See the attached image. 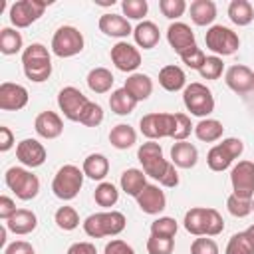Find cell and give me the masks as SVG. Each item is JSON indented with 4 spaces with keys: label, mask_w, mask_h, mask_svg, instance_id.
<instances>
[{
    "label": "cell",
    "mask_w": 254,
    "mask_h": 254,
    "mask_svg": "<svg viewBox=\"0 0 254 254\" xmlns=\"http://www.w3.org/2000/svg\"><path fill=\"white\" fill-rule=\"evenodd\" d=\"M34 129L44 139H56V137L62 135L64 123H62V117L56 111H42L34 121Z\"/></svg>",
    "instance_id": "obj_21"
},
{
    "label": "cell",
    "mask_w": 254,
    "mask_h": 254,
    "mask_svg": "<svg viewBox=\"0 0 254 254\" xmlns=\"http://www.w3.org/2000/svg\"><path fill=\"white\" fill-rule=\"evenodd\" d=\"M177 220L171 218V216H159L157 220L151 222V234L155 236H167V238H175L177 234Z\"/></svg>",
    "instance_id": "obj_40"
},
{
    "label": "cell",
    "mask_w": 254,
    "mask_h": 254,
    "mask_svg": "<svg viewBox=\"0 0 254 254\" xmlns=\"http://www.w3.org/2000/svg\"><path fill=\"white\" fill-rule=\"evenodd\" d=\"M244 232H246V236L250 238V242H252V246H254V224H250V226H248Z\"/></svg>",
    "instance_id": "obj_55"
},
{
    "label": "cell",
    "mask_w": 254,
    "mask_h": 254,
    "mask_svg": "<svg viewBox=\"0 0 254 254\" xmlns=\"http://www.w3.org/2000/svg\"><path fill=\"white\" fill-rule=\"evenodd\" d=\"M224 81H226V85H228L232 91H236V93H246V91L254 89V71H252L248 65L236 64V65H230V67L226 69Z\"/></svg>",
    "instance_id": "obj_18"
},
{
    "label": "cell",
    "mask_w": 254,
    "mask_h": 254,
    "mask_svg": "<svg viewBox=\"0 0 254 254\" xmlns=\"http://www.w3.org/2000/svg\"><path fill=\"white\" fill-rule=\"evenodd\" d=\"M109 141L115 149H129L135 145L137 141V133L131 125H125V123H119L115 125L111 131H109Z\"/></svg>",
    "instance_id": "obj_35"
},
{
    "label": "cell",
    "mask_w": 254,
    "mask_h": 254,
    "mask_svg": "<svg viewBox=\"0 0 254 254\" xmlns=\"http://www.w3.org/2000/svg\"><path fill=\"white\" fill-rule=\"evenodd\" d=\"M204 42H206V48L210 52H214L218 58L220 56H232L238 46H240V40L236 36V32H232L230 28L226 26H210L204 34Z\"/></svg>",
    "instance_id": "obj_9"
},
{
    "label": "cell",
    "mask_w": 254,
    "mask_h": 254,
    "mask_svg": "<svg viewBox=\"0 0 254 254\" xmlns=\"http://www.w3.org/2000/svg\"><path fill=\"white\" fill-rule=\"evenodd\" d=\"M113 81H115V77L107 67H93L87 73V87L93 93H107L111 89Z\"/></svg>",
    "instance_id": "obj_31"
},
{
    "label": "cell",
    "mask_w": 254,
    "mask_h": 254,
    "mask_svg": "<svg viewBox=\"0 0 254 254\" xmlns=\"http://www.w3.org/2000/svg\"><path fill=\"white\" fill-rule=\"evenodd\" d=\"M222 69H224L222 58H218V56H206V60H204L202 67L198 69V73L204 79H218L222 75Z\"/></svg>",
    "instance_id": "obj_43"
},
{
    "label": "cell",
    "mask_w": 254,
    "mask_h": 254,
    "mask_svg": "<svg viewBox=\"0 0 254 254\" xmlns=\"http://www.w3.org/2000/svg\"><path fill=\"white\" fill-rule=\"evenodd\" d=\"M16 157L24 167H40L46 161V147L36 139H24L16 145Z\"/></svg>",
    "instance_id": "obj_17"
},
{
    "label": "cell",
    "mask_w": 254,
    "mask_h": 254,
    "mask_svg": "<svg viewBox=\"0 0 254 254\" xmlns=\"http://www.w3.org/2000/svg\"><path fill=\"white\" fill-rule=\"evenodd\" d=\"M137 103H139V101H137L125 87L115 89V91L111 93V97H109V107H111V111L117 113V115H129V113H133V109H135Z\"/></svg>",
    "instance_id": "obj_32"
},
{
    "label": "cell",
    "mask_w": 254,
    "mask_h": 254,
    "mask_svg": "<svg viewBox=\"0 0 254 254\" xmlns=\"http://www.w3.org/2000/svg\"><path fill=\"white\" fill-rule=\"evenodd\" d=\"M159 8H161V12H163L165 18L177 20V18H181V16L185 14L187 2H185V0H161V2H159Z\"/></svg>",
    "instance_id": "obj_45"
},
{
    "label": "cell",
    "mask_w": 254,
    "mask_h": 254,
    "mask_svg": "<svg viewBox=\"0 0 254 254\" xmlns=\"http://www.w3.org/2000/svg\"><path fill=\"white\" fill-rule=\"evenodd\" d=\"M228 18L236 26H248L254 20V8L248 0H232L228 4Z\"/></svg>",
    "instance_id": "obj_34"
},
{
    "label": "cell",
    "mask_w": 254,
    "mask_h": 254,
    "mask_svg": "<svg viewBox=\"0 0 254 254\" xmlns=\"http://www.w3.org/2000/svg\"><path fill=\"white\" fill-rule=\"evenodd\" d=\"M54 220L62 230H73L79 226V214L73 206H60L54 214Z\"/></svg>",
    "instance_id": "obj_38"
},
{
    "label": "cell",
    "mask_w": 254,
    "mask_h": 254,
    "mask_svg": "<svg viewBox=\"0 0 254 254\" xmlns=\"http://www.w3.org/2000/svg\"><path fill=\"white\" fill-rule=\"evenodd\" d=\"M198 161V151L192 143H187V141H179L171 147V163L175 167H181V169H190L194 167Z\"/></svg>",
    "instance_id": "obj_24"
},
{
    "label": "cell",
    "mask_w": 254,
    "mask_h": 254,
    "mask_svg": "<svg viewBox=\"0 0 254 254\" xmlns=\"http://www.w3.org/2000/svg\"><path fill=\"white\" fill-rule=\"evenodd\" d=\"M16 210H18L16 208V202L10 196H0V218L2 220H8Z\"/></svg>",
    "instance_id": "obj_52"
},
{
    "label": "cell",
    "mask_w": 254,
    "mask_h": 254,
    "mask_svg": "<svg viewBox=\"0 0 254 254\" xmlns=\"http://www.w3.org/2000/svg\"><path fill=\"white\" fill-rule=\"evenodd\" d=\"M22 67L30 81L42 83L52 75V58L44 44H30L22 52Z\"/></svg>",
    "instance_id": "obj_3"
},
{
    "label": "cell",
    "mask_w": 254,
    "mask_h": 254,
    "mask_svg": "<svg viewBox=\"0 0 254 254\" xmlns=\"http://www.w3.org/2000/svg\"><path fill=\"white\" fill-rule=\"evenodd\" d=\"M89 99L73 85H67L64 87L60 93H58V105H60V111L64 113V117H67L69 121H79L81 115H83V109L87 107Z\"/></svg>",
    "instance_id": "obj_13"
},
{
    "label": "cell",
    "mask_w": 254,
    "mask_h": 254,
    "mask_svg": "<svg viewBox=\"0 0 254 254\" xmlns=\"http://www.w3.org/2000/svg\"><path fill=\"white\" fill-rule=\"evenodd\" d=\"M103 254H135V250H133L125 240L115 238V240H111V242L105 244Z\"/></svg>",
    "instance_id": "obj_50"
},
{
    "label": "cell",
    "mask_w": 254,
    "mask_h": 254,
    "mask_svg": "<svg viewBox=\"0 0 254 254\" xmlns=\"http://www.w3.org/2000/svg\"><path fill=\"white\" fill-rule=\"evenodd\" d=\"M242 151H244V145H242L240 139H236V137L222 139V143L214 145V147L208 151V155H206V165L210 167V171H216V173L226 171V169L230 167V163L242 155Z\"/></svg>",
    "instance_id": "obj_8"
},
{
    "label": "cell",
    "mask_w": 254,
    "mask_h": 254,
    "mask_svg": "<svg viewBox=\"0 0 254 254\" xmlns=\"http://www.w3.org/2000/svg\"><path fill=\"white\" fill-rule=\"evenodd\" d=\"M252 212H254V200H252Z\"/></svg>",
    "instance_id": "obj_56"
},
{
    "label": "cell",
    "mask_w": 254,
    "mask_h": 254,
    "mask_svg": "<svg viewBox=\"0 0 254 254\" xmlns=\"http://www.w3.org/2000/svg\"><path fill=\"white\" fill-rule=\"evenodd\" d=\"M28 103V89L20 83L4 81L0 85V109L2 111H18Z\"/></svg>",
    "instance_id": "obj_16"
},
{
    "label": "cell",
    "mask_w": 254,
    "mask_h": 254,
    "mask_svg": "<svg viewBox=\"0 0 254 254\" xmlns=\"http://www.w3.org/2000/svg\"><path fill=\"white\" fill-rule=\"evenodd\" d=\"M83 171L75 165H64L58 169L54 181H52V190L58 198L62 200H71L77 196V192L83 187Z\"/></svg>",
    "instance_id": "obj_5"
},
{
    "label": "cell",
    "mask_w": 254,
    "mask_h": 254,
    "mask_svg": "<svg viewBox=\"0 0 254 254\" xmlns=\"http://www.w3.org/2000/svg\"><path fill=\"white\" fill-rule=\"evenodd\" d=\"M226 208L232 216L236 218H244L252 212V200L250 198H242V196H236V194H230L226 198Z\"/></svg>",
    "instance_id": "obj_41"
},
{
    "label": "cell",
    "mask_w": 254,
    "mask_h": 254,
    "mask_svg": "<svg viewBox=\"0 0 254 254\" xmlns=\"http://www.w3.org/2000/svg\"><path fill=\"white\" fill-rule=\"evenodd\" d=\"M4 183L20 200H32L40 192L38 177L32 171H26L22 167H10L4 175Z\"/></svg>",
    "instance_id": "obj_6"
},
{
    "label": "cell",
    "mask_w": 254,
    "mask_h": 254,
    "mask_svg": "<svg viewBox=\"0 0 254 254\" xmlns=\"http://www.w3.org/2000/svg\"><path fill=\"white\" fill-rule=\"evenodd\" d=\"M99 30L111 38H125L129 34H133L129 20L121 14H103L99 18Z\"/></svg>",
    "instance_id": "obj_22"
},
{
    "label": "cell",
    "mask_w": 254,
    "mask_h": 254,
    "mask_svg": "<svg viewBox=\"0 0 254 254\" xmlns=\"http://www.w3.org/2000/svg\"><path fill=\"white\" fill-rule=\"evenodd\" d=\"M67 254H97V250L91 242H75L67 248Z\"/></svg>",
    "instance_id": "obj_53"
},
{
    "label": "cell",
    "mask_w": 254,
    "mask_h": 254,
    "mask_svg": "<svg viewBox=\"0 0 254 254\" xmlns=\"http://www.w3.org/2000/svg\"><path fill=\"white\" fill-rule=\"evenodd\" d=\"M4 254H36V250H34V246H32L30 242H26V240H14L12 244L6 246Z\"/></svg>",
    "instance_id": "obj_51"
},
{
    "label": "cell",
    "mask_w": 254,
    "mask_h": 254,
    "mask_svg": "<svg viewBox=\"0 0 254 254\" xmlns=\"http://www.w3.org/2000/svg\"><path fill=\"white\" fill-rule=\"evenodd\" d=\"M167 40L171 44V48L181 56L185 50L196 46L194 44V34L190 30V26H187L185 22H173L167 30Z\"/></svg>",
    "instance_id": "obj_20"
},
{
    "label": "cell",
    "mask_w": 254,
    "mask_h": 254,
    "mask_svg": "<svg viewBox=\"0 0 254 254\" xmlns=\"http://www.w3.org/2000/svg\"><path fill=\"white\" fill-rule=\"evenodd\" d=\"M137 204L145 214H159L165 210L167 206V196L165 192L157 187V185H147L139 196H137Z\"/></svg>",
    "instance_id": "obj_19"
},
{
    "label": "cell",
    "mask_w": 254,
    "mask_h": 254,
    "mask_svg": "<svg viewBox=\"0 0 254 254\" xmlns=\"http://www.w3.org/2000/svg\"><path fill=\"white\" fill-rule=\"evenodd\" d=\"M181 60H183V64H185L187 67H190V69H200L202 64H204V60H206V56H204V52H202L198 46H192V48H189V50H185V52L181 54Z\"/></svg>",
    "instance_id": "obj_48"
},
{
    "label": "cell",
    "mask_w": 254,
    "mask_h": 254,
    "mask_svg": "<svg viewBox=\"0 0 254 254\" xmlns=\"http://www.w3.org/2000/svg\"><path fill=\"white\" fill-rule=\"evenodd\" d=\"M141 133L149 139H163V137H173L175 131V113H147L139 121Z\"/></svg>",
    "instance_id": "obj_11"
},
{
    "label": "cell",
    "mask_w": 254,
    "mask_h": 254,
    "mask_svg": "<svg viewBox=\"0 0 254 254\" xmlns=\"http://www.w3.org/2000/svg\"><path fill=\"white\" fill-rule=\"evenodd\" d=\"M12 145H14V135H12V131L2 125V127H0V151L6 153L8 149H12Z\"/></svg>",
    "instance_id": "obj_54"
},
{
    "label": "cell",
    "mask_w": 254,
    "mask_h": 254,
    "mask_svg": "<svg viewBox=\"0 0 254 254\" xmlns=\"http://www.w3.org/2000/svg\"><path fill=\"white\" fill-rule=\"evenodd\" d=\"M185 228L194 236H216L224 230V220L216 208L194 206L185 214Z\"/></svg>",
    "instance_id": "obj_2"
},
{
    "label": "cell",
    "mask_w": 254,
    "mask_h": 254,
    "mask_svg": "<svg viewBox=\"0 0 254 254\" xmlns=\"http://www.w3.org/2000/svg\"><path fill=\"white\" fill-rule=\"evenodd\" d=\"M38 226V216L28 210V208H18L8 220H6V228L14 234H30L32 230H36Z\"/></svg>",
    "instance_id": "obj_23"
},
{
    "label": "cell",
    "mask_w": 254,
    "mask_h": 254,
    "mask_svg": "<svg viewBox=\"0 0 254 254\" xmlns=\"http://www.w3.org/2000/svg\"><path fill=\"white\" fill-rule=\"evenodd\" d=\"M222 123L216 121V119H200L196 125H194V135L198 141H204V143H214L222 137Z\"/></svg>",
    "instance_id": "obj_33"
},
{
    "label": "cell",
    "mask_w": 254,
    "mask_h": 254,
    "mask_svg": "<svg viewBox=\"0 0 254 254\" xmlns=\"http://www.w3.org/2000/svg\"><path fill=\"white\" fill-rule=\"evenodd\" d=\"M159 83L167 91H179V89L187 87L185 85L187 83V77H185V71L179 65H165L159 71Z\"/></svg>",
    "instance_id": "obj_30"
},
{
    "label": "cell",
    "mask_w": 254,
    "mask_h": 254,
    "mask_svg": "<svg viewBox=\"0 0 254 254\" xmlns=\"http://www.w3.org/2000/svg\"><path fill=\"white\" fill-rule=\"evenodd\" d=\"M183 103H185L187 111H190V115H196V117H202V119L214 111L212 91L204 83H198V81H192L185 87Z\"/></svg>",
    "instance_id": "obj_7"
},
{
    "label": "cell",
    "mask_w": 254,
    "mask_h": 254,
    "mask_svg": "<svg viewBox=\"0 0 254 254\" xmlns=\"http://www.w3.org/2000/svg\"><path fill=\"white\" fill-rule=\"evenodd\" d=\"M93 198H95V202L99 206L109 208L119 200V190H117V187L113 183H99L97 189L93 190Z\"/></svg>",
    "instance_id": "obj_37"
},
{
    "label": "cell",
    "mask_w": 254,
    "mask_h": 254,
    "mask_svg": "<svg viewBox=\"0 0 254 254\" xmlns=\"http://www.w3.org/2000/svg\"><path fill=\"white\" fill-rule=\"evenodd\" d=\"M226 254H254V246L246 232H236L226 244Z\"/></svg>",
    "instance_id": "obj_39"
},
{
    "label": "cell",
    "mask_w": 254,
    "mask_h": 254,
    "mask_svg": "<svg viewBox=\"0 0 254 254\" xmlns=\"http://www.w3.org/2000/svg\"><path fill=\"white\" fill-rule=\"evenodd\" d=\"M190 254H218V246L212 238H194V242L190 244Z\"/></svg>",
    "instance_id": "obj_49"
},
{
    "label": "cell",
    "mask_w": 254,
    "mask_h": 254,
    "mask_svg": "<svg viewBox=\"0 0 254 254\" xmlns=\"http://www.w3.org/2000/svg\"><path fill=\"white\" fill-rule=\"evenodd\" d=\"M147 175L141 171V169H127V171H123V175H121V190L125 192V194H129V196H139V192L147 187V179H145Z\"/></svg>",
    "instance_id": "obj_28"
},
{
    "label": "cell",
    "mask_w": 254,
    "mask_h": 254,
    "mask_svg": "<svg viewBox=\"0 0 254 254\" xmlns=\"http://www.w3.org/2000/svg\"><path fill=\"white\" fill-rule=\"evenodd\" d=\"M137 101H145L151 93H153V79L147 75V73H131L127 79H125V85H123Z\"/></svg>",
    "instance_id": "obj_26"
},
{
    "label": "cell",
    "mask_w": 254,
    "mask_h": 254,
    "mask_svg": "<svg viewBox=\"0 0 254 254\" xmlns=\"http://www.w3.org/2000/svg\"><path fill=\"white\" fill-rule=\"evenodd\" d=\"M121 10H123V14H125L127 18H131V20H141V18L147 14L149 4H147V0H123V2H121Z\"/></svg>",
    "instance_id": "obj_44"
},
{
    "label": "cell",
    "mask_w": 254,
    "mask_h": 254,
    "mask_svg": "<svg viewBox=\"0 0 254 254\" xmlns=\"http://www.w3.org/2000/svg\"><path fill=\"white\" fill-rule=\"evenodd\" d=\"M125 216L119 210H105L89 214L83 220V230L91 238H103V236H117L125 228Z\"/></svg>",
    "instance_id": "obj_4"
},
{
    "label": "cell",
    "mask_w": 254,
    "mask_h": 254,
    "mask_svg": "<svg viewBox=\"0 0 254 254\" xmlns=\"http://www.w3.org/2000/svg\"><path fill=\"white\" fill-rule=\"evenodd\" d=\"M101 121H103V109H101V105L89 101L87 107L83 109V115H81L79 123H83L85 127H97Z\"/></svg>",
    "instance_id": "obj_46"
},
{
    "label": "cell",
    "mask_w": 254,
    "mask_h": 254,
    "mask_svg": "<svg viewBox=\"0 0 254 254\" xmlns=\"http://www.w3.org/2000/svg\"><path fill=\"white\" fill-rule=\"evenodd\" d=\"M22 34L14 28H2L0 30V52L4 56H14L22 50Z\"/></svg>",
    "instance_id": "obj_36"
},
{
    "label": "cell",
    "mask_w": 254,
    "mask_h": 254,
    "mask_svg": "<svg viewBox=\"0 0 254 254\" xmlns=\"http://www.w3.org/2000/svg\"><path fill=\"white\" fill-rule=\"evenodd\" d=\"M173 248H175V238L151 234L147 240V252L149 254H173Z\"/></svg>",
    "instance_id": "obj_42"
},
{
    "label": "cell",
    "mask_w": 254,
    "mask_h": 254,
    "mask_svg": "<svg viewBox=\"0 0 254 254\" xmlns=\"http://www.w3.org/2000/svg\"><path fill=\"white\" fill-rule=\"evenodd\" d=\"M83 175L93 179V181H103L105 175L109 173V161L105 155L101 153H91L83 159V167H81Z\"/></svg>",
    "instance_id": "obj_27"
},
{
    "label": "cell",
    "mask_w": 254,
    "mask_h": 254,
    "mask_svg": "<svg viewBox=\"0 0 254 254\" xmlns=\"http://www.w3.org/2000/svg\"><path fill=\"white\" fill-rule=\"evenodd\" d=\"M133 38H135V44L143 50H151L159 44V28L155 22H149V20H143L139 22L135 28H133Z\"/></svg>",
    "instance_id": "obj_25"
},
{
    "label": "cell",
    "mask_w": 254,
    "mask_h": 254,
    "mask_svg": "<svg viewBox=\"0 0 254 254\" xmlns=\"http://www.w3.org/2000/svg\"><path fill=\"white\" fill-rule=\"evenodd\" d=\"M190 131H194V125L190 123L189 115L185 113H175V131H173V137L171 139H177V141H185Z\"/></svg>",
    "instance_id": "obj_47"
},
{
    "label": "cell",
    "mask_w": 254,
    "mask_h": 254,
    "mask_svg": "<svg viewBox=\"0 0 254 254\" xmlns=\"http://www.w3.org/2000/svg\"><path fill=\"white\" fill-rule=\"evenodd\" d=\"M230 183H232V194L250 198L254 196V163L252 161H238L230 171Z\"/></svg>",
    "instance_id": "obj_14"
},
{
    "label": "cell",
    "mask_w": 254,
    "mask_h": 254,
    "mask_svg": "<svg viewBox=\"0 0 254 254\" xmlns=\"http://www.w3.org/2000/svg\"><path fill=\"white\" fill-rule=\"evenodd\" d=\"M137 159L143 165V173L149 175L151 179L159 181L163 187L173 189V187L179 185L177 167L163 157V149H161L159 143H155V141L143 143L137 151Z\"/></svg>",
    "instance_id": "obj_1"
},
{
    "label": "cell",
    "mask_w": 254,
    "mask_h": 254,
    "mask_svg": "<svg viewBox=\"0 0 254 254\" xmlns=\"http://www.w3.org/2000/svg\"><path fill=\"white\" fill-rule=\"evenodd\" d=\"M48 4L50 2H42V0H20V2H14L10 6V22L16 28H28L30 24H34L44 14Z\"/></svg>",
    "instance_id": "obj_12"
},
{
    "label": "cell",
    "mask_w": 254,
    "mask_h": 254,
    "mask_svg": "<svg viewBox=\"0 0 254 254\" xmlns=\"http://www.w3.org/2000/svg\"><path fill=\"white\" fill-rule=\"evenodd\" d=\"M111 62L115 64V67L119 71H127V73H135V69L141 65V54L139 50L129 44V42H117L111 48Z\"/></svg>",
    "instance_id": "obj_15"
},
{
    "label": "cell",
    "mask_w": 254,
    "mask_h": 254,
    "mask_svg": "<svg viewBox=\"0 0 254 254\" xmlns=\"http://www.w3.org/2000/svg\"><path fill=\"white\" fill-rule=\"evenodd\" d=\"M83 50V34L73 26H62L52 38V52L58 58H71Z\"/></svg>",
    "instance_id": "obj_10"
},
{
    "label": "cell",
    "mask_w": 254,
    "mask_h": 254,
    "mask_svg": "<svg viewBox=\"0 0 254 254\" xmlns=\"http://www.w3.org/2000/svg\"><path fill=\"white\" fill-rule=\"evenodd\" d=\"M216 18V4L212 0H194L190 4V20L196 26H208Z\"/></svg>",
    "instance_id": "obj_29"
}]
</instances>
